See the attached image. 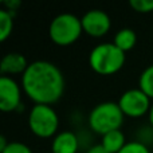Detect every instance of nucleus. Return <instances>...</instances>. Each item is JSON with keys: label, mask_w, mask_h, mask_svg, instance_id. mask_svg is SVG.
<instances>
[{"label": "nucleus", "mask_w": 153, "mask_h": 153, "mask_svg": "<svg viewBox=\"0 0 153 153\" xmlns=\"http://www.w3.org/2000/svg\"><path fill=\"white\" fill-rule=\"evenodd\" d=\"M0 153H34V152L27 144L20 143V141H10L7 148Z\"/></svg>", "instance_id": "obj_17"}, {"label": "nucleus", "mask_w": 153, "mask_h": 153, "mask_svg": "<svg viewBox=\"0 0 153 153\" xmlns=\"http://www.w3.org/2000/svg\"><path fill=\"white\" fill-rule=\"evenodd\" d=\"M126 138L125 134L121 129L117 130H111V132L106 133L101 137V145L103 146L105 151H108L109 153H118L126 145Z\"/></svg>", "instance_id": "obj_11"}, {"label": "nucleus", "mask_w": 153, "mask_h": 153, "mask_svg": "<svg viewBox=\"0 0 153 153\" xmlns=\"http://www.w3.org/2000/svg\"><path fill=\"white\" fill-rule=\"evenodd\" d=\"M66 87V79L55 63L45 59L30 62L22 75L23 93L34 105H51L62 98Z\"/></svg>", "instance_id": "obj_1"}, {"label": "nucleus", "mask_w": 153, "mask_h": 153, "mask_svg": "<svg viewBox=\"0 0 153 153\" xmlns=\"http://www.w3.org/2000/svg\"><path fill=\"white\" fill-rule=\"evenodd\" d=\"M124 118L125 116L121 108L118 106V102L105 101V102L97 103L90 110L89 117H87V124L93 132L102 137L103 134L111 130L121 129Z\"/></svg>", "instance_id": "obj_3"}, {"label": "nucleus", "mask_w": 153, "mask_h": 153, "mask_svg": "<svg viewBox=\"0 0 153 153\" xmlns=\"http://www.w3.org/2000/svg\"><path fill=\"white\" fill-rule=\"evenodd\" d=\"M22 86L12 76H0V110L4 113L18 110L22 106Z\"/></svg>", "instance_id": "obj_7"}, {"label": "nucleus", "mask_w": 153, "mask_h": 153, "mask_svg": "<svg viewBox=\"0 0 153 153\" xmlns=\"http://www.w3.org/2000/svg\"><path fill=\"white\" fill-rule=\"evenodd\" d=\"M126 53L120 50L113 42L94 46L89 54V65L100 75H113L124 67Z\"/></svg>", "instance_id": "obj_2"}, {"label": "nucleus", "mask_w": 153, "mask_h": 153, "mask_svg": "<svg viewBox=\"0 0 153 153\" xmlns=\"http://www.w3.org/2000/svg\"><path fill=\"white\" fill-rule=\"evenodd\" d=\"M118 153H151V151H149L148 145H145V144L140 143L137 140H133V141H128L126 145Z\"/></svg>", "instance_id": "obj_15"}, {"label": "nucleus", "mask_w": 153, "mask_h": 153, "mask_svg": "<svg viewBox=\"0 0 153 153\" xmlns=\"http://www.w3.org/2000/svg\"><path fill=\"white\" fill-rule=\"evenodd\" d=\"M83 32L82 20L71 12H62L54 16L48 26V36L56 46H71Z\"/></svg>", "instance_id": "obj_4"}, {"label": "nucleus", "mask_w": 153, "mask_h": 153, "mask_svg": "<svg viewBox=\"0 0 153 153\" xmlns=\"http://www.w3.org/2000/svg\"><path fill=\"white\" fill-rule=\"evenodd\" d=\"M129 5L138 13L153 12V0H130Z\"/></svg>", "instance_id": "obj_16"}, {"label": "nucleus", "mask_w": 153, "mask_h": 153, "mask_svg": "<svg viewBox=\"0 0 153 153\" xmlns=\"http://www.w3.org/2000/svg\"><path fill=\"white\" fill-rule=\"evenodd\" d=\"M8 144H10V141H7V138H5L4 136H1V137H0V152L4 151Z\"/></svg>", "instance_id": "obj_19"}, {"label": "nucleus", "mask_w": 153, "mask_h": 153, "mask_svg": "<svg viewBox=\"0 0 153 153\" xmlns=\"http://www.w3.org/2000/svg\"><path fill=\"white\" fill-rule=\"evenodd\" d=\"M86 153H109V152L105 151V149H103V146L101 145V144H95V145L90 146V148L87 149Z\"/></svg>", "instance_id": "obj_18"}, {"label": "nucleus", "mask_w": 153, "mask_h": 153, "mask_svg": "<svg viewBox=\"0 0 153 153\" xmlns=\"http://www.w3.org/2000/svg\"><path fill=\"white\" fill-rule=\"evenodd\" d=\"M113 43L122 50L124 53H128L130 51L137 43V34L133 28H129V27H125V28H121L114 34L113 38Z\"/></svg>", "instance_id": "obj_12"}, {"label": "nucleus", "mask_w": 153, "mask_h": 153, "mask_svg": "<svg viewBox=\"0 0 153 153\" xmlns=\"http://www.w3.org/2000/svg\"><path fill=\"white\" fill-rule=\"evenodd\" d=\"M148 120H149V125L153 128V102L151 106V110H149V113H148Z\"/></svg>", "instance_id": "obj_20"}, {"label": "nucleus", "mask_w": 153, "mask_h": 153, "mask_svg": "<svg viewBox=\"0 0 153 153\" xmlns=\"http://www.w3.org/2000/svg\"><path fill=\"white\" fill-rule=\"evenodd\" d=\"M30 62L27 61V58L20 53H7L0 61V71L3 75L12 76L13 75H23L24 71L27 70Z\"/></svg>", "instance_id": "obj_9"}, {"label": "nucleus", "mask_w": 153, "mask_h": 153, "mask_svg": "<svg viewBox=\"0 0 153 153\" xmlns=\"http://www.w3.org/2000/svg\"><path fill=\"white\" fill-rule=\"evenodd\" d=\"M151 98L140 89V87H133L128 89L120 95L118 106L121 108L124 116L137 118L143 117L144 114H148L151 110Z\"/></svg>", "instance_id": "obj_6"}, {"label": "nucleus", "mask_w": 153, "mask_h": 153, "mask_svg": "<svg viewBox=\"0 0 153 153\" xmlns=\"http://www.w3.org/2000/svg\"><path fill=\"white\" fill-rule=\"evenodd\" d=\"M138 87L153 100V63L146 66L138 76Z\"/></svg>", "instance_id": "obj_14"}, {"label": "nucleus", "mask_w": 153, "mask_h": 153, "mask_svg": "<svg viewBox=\"0 0 153 153\" xmlns=\"http://www.w3.org/2000/svg\"><path fill=\"white\" fill-rule=\"evenodd\" d=\"M48 153H51V152H48Z\"/></svg>", "instance_id": "obj_21"}, {"label": "nucleus", "mask_w": 153, "mask_h": 153, "mask_svg": "<svg viewBox=\"0 0 153 153\" xmlns=\"http://www.w3.org/2000/svg\"><path fill=\"white\" fill-rule=\"evenodd\" d=\"M28 129L40 138H50L58 134L59 116L51 105H34L27 118Z\"/></svg>", "instance_id": "obj_5"}, {"label": "nucleus", "mask_w": 153, "mask_h": 153, "mask_svg": "<svg viewBox=\"0 0 153 153\" xmlns=\"http://www.w3.org/2000/svg\"><path fill=\"white\" fill-rule=\"evenodd\" d=\"M15 13L5 8H0V42H5L12 34Z\"/></svg>", "instance_id": "obj_13"}, {"label": "nucleus", "mask_w": 153, "mask_h": 153, "mask_svg": "<svg viewBox=\"0 0 153 153\" xmlns=\"http://www.w3.org/2000/svg\"><path fill=\"white\" fill-rule=\"evenodd\" d=\"M82 27L83 32L93 38L105 36L111 28V19L103 10L93 8L82 15Z\"/></svg>", "instance_id": "obj_8"}, {"label": "nucleus", "mask_w": 153, "mask_h": 153, "mask_svg": "<svg viewBox=\"0 0 153 153\" xmlns=\"http://www.w3.org/2000/svg\"><path fill=\"white\" fill-rule=\"evenodd\" d=\"M79 138L73 130H62L51 141V153H76Z\"/></svg>", "instance_id": "obj_10"}]
</instances>
